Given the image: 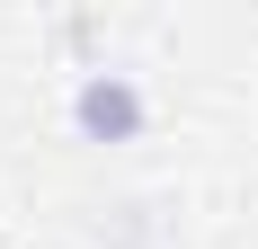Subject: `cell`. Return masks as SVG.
<instances>
[{
	"label": "cell",
	"instance_id": "1",
	"mask_svg": "<svg viewBox=\"0 0 258 249\" xmlns=\"http://www.w3.org/2000/svg\"><path fill=\"white\" fill-rule=\"evenodd\" d=\"M72 125H80V143H143V125H152V98H143V80L134 72H80L72 89Z\"/></svg>",
	"mask_w": 258,
	"mask_h": 249
},
{
	"label": "cell",
	"instance_id": "2",
	"mask_svg": "<svg viewBox=\"0 0 258 249\" xmlns=\"http://www.w3.org/2000/svg\"><path fill=\"white\" fill-rule=\"evenodd\" d=\"M89 249H169V223H160L152 205H98Z\"/></svg>",
	"mask_w": 258,
	"mask_h": 249
}]
</instances>
